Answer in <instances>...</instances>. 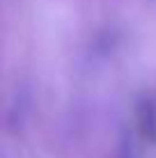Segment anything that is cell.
I'll return each mask as SVG.
<instances>
[{
    "label": "cell",
    "mask_w": 156,
    "mask_h": 158,
    "mask_svg": "<svg viewBox=\"0 0 156 158\" xmlns=\"http://www.w3.org/2000/svg\"><path fill=\"white\" fill-rule=\"evenodd\" d=\"M133 133L147 147H156V92H145L136 103Z\"/></svg>",
    "instance_id": "6da1fadb"
},
{
    "label": "cell",
    "mask_w": 156,
    "mask_h": 158,
    "mask_svg": "<svg viewBox=\"0 0 156 158\" xmlns=\"http://www.w3.org/2000/svg\"><path fill=\"white\" fill-rule=\"evenodd\" d=\"M138 142L140 140L136 138V133L126 131L122 142H120V149H117V158H140L138 156Z\"/></svg>",
    "instance_id": "7a4b0ae2"
}]
</instances>
